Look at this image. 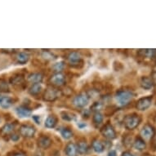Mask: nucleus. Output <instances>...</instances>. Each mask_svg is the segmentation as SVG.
I'll list each match as a JSON object with an SVG mask.
<instances>
[{"mask_svg": "<svg viewBox=\"0 0 156 156\" xmlns=\"http://www.w3.org/2000/svg\"><path fill=\"white\" fill-rule=\"evenodd\" d=\"M92 146L93 151L97 153H101L105 150V146H104L102 142L99 140H94L92 141Z\"/></svg>", "mask_w": 156, "mask_h": 156, "instance_id": "f3484780", "label": "nucleus"}, {"mask_svg": "<svg viewBox=\"0 0 156 156\" xmlns=\"http://www.w3.org/2000/svg\"><path fill=\"white\" fill-rule=\"evenodd\" d=\"M50 82L51 83V84L56 87H60L64 85L65 82H66V77L62 73H56L54 74L50 79Z\"/></svg>", "mask_w": 156, "mask_h": 156, "instance_id": "1a4fd4ad", "label": "nucleus"}, {"mask_svg": "<svg viewBox=\"0 0 156 156\" xmlns=\"http://www.w3.org/2000/svg\"><path fill=\"white\" fill-rule=\"evenodd\" d=\"M89 102V97L87 93H80L73 99V104L78 108L85 107Z\"/></svg>", "mask_w": 156, "mask_h": 156, "instance_id": "20e7f679", "label": "nucleus"}, {"mask_svg": "<svg viewBox=\"0 0 156 156\" xmlns=\"http://www.w3.org/2000/svg\"><path fill=\"white\" fill-rule=\"evenodd\" d=\"M101 134H102L105 138L113 140L116 137V132H115V128H113L112 125L110 124H105L102 128H101Z\"/></svg>", "mask_w": 156, "mask_h": 156, "instance_id": "423d86ee", "label": "nucleus"}, {"mask_svg": "<svg viewBox=\"0 0 156 156\" xmlns=\"http://www.w3.org/2000/svg\"><path fill=\"white\" fill-rule=\"evenodd\" d=\"M61 134H62V137L66 140L70 139L73 136V132L69 128H63L61 131Z\"/></svg>", "mask_w": 156, "mask_h": 156, "instance_id": "393cba45", "label": "nucleus"}, {"mask_svg": "<svg viewBox=\"0 0 156 156\" xmlns=\"http://www.w3.org/2000/svg\"><path fill=\"white\" fill-rule=\"evenodd\" d=\"M122 156H135V155L133 154L132 153H130L129 151H124V152L122 154Z\"/></svg>", "mask_w": 156, "mask_h": 156, "instance_id": "473e14b6", "label": "nucleus"}, {"mask_svg": "<svg viewBox=\"0 0 156 156\" xmlns=\"http://www.w3.org/2000/svg\"><path fill=\"white\" fill-rule=\"evenodd\" d=\"M3 96H0V103H1V101H3Z\"/></svg>", "mask_w": 156, "mask_h": 156, "instance_id": "f704fd0d", "label": "nucleus"}, {"mask_svg": "<svg viewBox=\"0 0 156 156\" xmlns=\"http://www.w3.org/2000/svg\"><path fill=\"white\" fill-rule=\"evenodd\" d=\"M62 118L64 119V120L66 121H72L74 120L75 119V116L71 114H69V113L67 112H62Z\"/></svg>", "mask_w": 156, "mask_h": 156, "instance_id": "bb28decb", "label": "nucleus"}, {"mask_svg": "<svg viewBox=\"0 0 156 156\" xmlns=\"http://www.w3.org/2000/svg\"><path fill=\"white\" fill-rule=\"evenodd\" d=\"M13 156H26V155L22 153H17V154H15Z\"/></svg>", "mask_w": 156, "mask_h": 156, "instance_id": "72a5a7b5", "label": "nucleus"}, {"mask_svg": "<svg viewBox=\"0 0 156 156\" xmlns=\"http://www.w3.org/2000/svg\"><path fill=\"white\" fill-rule=\"evenodd\" d=\"M92 120H93V123L95 124H97L99 125L103 122V115L101 114L100 112H96L93 115V117H92Z\"/></svg>", "mask_w": 156, "mask_h": 156, "instance_id": "b1692460", "label": "nucleus"}, {"mask_svg": "<svg viewBox=\"0 0 156 156\" xmlns=\"http://www.w3.org/2000/svg\"><path fill=\"white\" fill-rule=\"evenodd\" d=\"M101 106V105H100V103L97 102V103H95L94 105H93V106L92 107V109L93 110H98V109H100Z\"/></svg>", "mask_w": 156, "mask_h": 156, "instance_id": "c756f323", "label": "nucleus"}, {"mask_svg": "<svg viewBox=\"0 0 156 156\" xmlns=\"http://www.w3.org/2000/svg\"><path fill=\"white\" fill-rule=\"evenodd\" d=\"M155 122H156V117H155Z\"/></svg>", "mask_w": 156, "mask_h": 156, "instance_id": "c9c22d12", "label": "nucleus"}, {"mask_svg": "<svg viewBox=\"0 0 156 156\" xmlns=\"http://www.w3.org/2000/svg\"><path fill=\"white\" fill-rule=\"evenodd\" d=\"M151 103H152V97H141L136 101V107L138 110L143 111V110H146L151 106Z\"/></svg>", "mask_w": 156, "mask_h": 156, "instance_id": "39448f33", "label": "nucleus"}, {"mask_svg": "<svg viewBox=\"0 0 156 156\" xmlns=\"http://www.w3.org/2000/svg\"><path fill=\"white\" fill-rule=\"evenodd\" d=\"M13 128H14V125L12 123H7L1 129V133L3 135H8V134L12 132Z\"/></svg>", "mask_w": 156, "mask_h": 156, "instance_id": "4be33fe9", "label": "nucleus"}, {"mask_svg": "<svg viewBox=\"0 0 156 156\" xmlns=\"http://www.w3.org/2000/svg\"><path fill=\"white\" fill-rule=\"evenodd\" d=\"M107 156H117V153H116V151L112 150V151H110L109 153H108Z\"/></svg>", "mask_w": 156, "mask_h": 156, "instance_id": "2f4dec72", "label": "nucleus"}, {"mask_svg": "<svg viewBox=\"0 0 156 156\" xmlns=\"http://www.w3.org/2000/svg\"><path fill=\"white\" fill-rule=\"evenodd\" d=\"M16 58L18 63L23 65L26 64V62H28L29 59H30V56L26 52H19L16 56Z\"/></svg>", "mask_w": 156, "mask_h": 156, "instance_id": "6ab92c4d", "label": "nucleus"}, {"mask_svg": "<svg viewBox=\"0 0 156 156\" xmlns=\"http://www.w3.org/2000/svg\"><path fill=\"white\" fill-rule=\"evenodd\" d=\"M15 112L18 117H20V118H28L32 114V110L27 106L21 105V106L16 108Z\"/></svg>", "mask_w": 156, "mask_h": 156, "instance_id": "9d476101", "label": "nucleus"}, {"mask_svg": "<svg viewBox=\"0 0 156 156\" xmlns=\"http://www.w3.org/2000/svg\"><path fill=\"white\" fill-rule=\"evenodd\" d=\"M0 105H1L2 107L4 108V109H8V108H9L11 105H12V98H10V97H3V101H1Z\"/></svg>", "mask_w": 156, "mask_h": 156, "instance_id": "5701e85b", "label": "nucleus"}, {"mask_svg": "<svg viewBox=\"0 0 156 156\" xmlns=\"http://www.w3.org/2000/svg\"><path fill=\"white\" fill-rule=\"evenodd\" d=\"M42 90V85L40 83H34L32 84L30 89H29V92L33 96L38 95V93H40Z\"/></svg>", "mask_w": 156, "mask_h": 156, "instance_id": "412c9836", "label": "nucleus"}, {"mask_svg": "<svg viewBox=\"0 0 156 156\" xmlns=\"http://www.w3.org/2000/svg\"><path fill=\"white\" fill-rule=\"evenodd\" d=\"M11 139H12L13 141H18V140H19V136L16 135V134H13V135L11 136Z\"/></svg>", "mask_w": 156, "mask_h": 156, "instance_id": "7c9ffc66", "label": "nucleus"}, {"mask_svg": "<svg viewBox=\"0 0 156 156\" xmlns=\"http://www.w3.org/2000/svg\"><path fill=\"white\" fill-rule=\"evenodd\" d=\"M65 152L67 156H77V146L75 144L69 142L66 145V149H65Z\"/></svg>", "mask_w": 156, "mask_h": 156, "instance_id": "4468645a", "label": "nucleus"}, {"mask_svg": "<svg viewBox=\"0 0 156 156\" xmlns=\"http://www.w3.org/2000/svg\"><path fill=\"white\" fill-rule=\"evenodd\" d=\"M155 135L154 128L149 123H146L142 127L140 132V137L143 139L144 141H151Z\"/></svg>", "mask_w": 156, "mask_h": 156, "instance_id": "7ed1b4c3", "label": "nucleus"}, {"mask_svg": "<svg viewBox=\"0 0 156 156\" xmlns=\"http://www.w3.org/2000/svg\"><path fill=\"white\" fill-rule=\"evenodd\" d=\"M64 62H56L52 66V69H54V71H56V73H61L62 69H64Z\"/></svg>", "mask_w": 156, "mask_h": 156, "instance_id": "a878e982", "label": "nucleus"}, {"mask_svg": "<svg viewBox=\"0 0 156 156\" xmlns=\"http://www.w3.org/2000/svg\"><path fill=\"white\" fill-rule=\"evenodd\" d=\"M141 122V116L137 115V114H135V113L126 115L125 118L123 119L124 126L128 130H134L135 128L138 127Z\"/></svg>", "mask_w": 156, "mask_h": 156, "instance_id": "f03ea898", "label": "nucleus"}, {"mask_svg": "<svg viewBox=\"0 0 156 156\" xmlns=\"http://www.w3.org/2000/svg\"><path fill=\"white\" fill-rule=\"evenodd\" d=\"M146 141L143 139L138 136L135 139V141H133V148L136 149V151H143L146 149Z\"/></svg>", "mask_w": 156, "mask_h": 156, "instance_id": "dca6fc26", "label": "nucleus"}, {"mask_svg": "<svg viewBox=\"0 0 156 156\" xmlns=\"http://www.w3.org/2000/svg\"><path fill=\"white\" fill-rule=\"evenodd\" d=\"M77 151L81 154H86L88 151V146L85 141H80L77 145Z\"/></svg>", "mask_w": 156, "mask_h": 156, "instance_id": "aec40b11", "label": "nucleus"}, {"mask_svg": "<svg viewBox=\"0 0 156 156\" xmlns=\"http://www.w3.org/2000/svg\"><path fill=\"white\" fill-rule=\"evenodd\" d=\"M38 144L39 147L43 149H48L51 145V140L49 138L48 136H40L38 138Z\"/></svg>", "mask_w": 156, "mask_h": 156, "instance_id": "2eb2a0df", "label": "nucleus"}, {"mask_svg": "<svg viewBox=\"0 0 156 156\" xmlns=\"http://www.w3.org/2000/svg\"><path fill=\"white\" fill-rule=\"evenodd\" d=\"M43 80H44V76L40 73H32V74H29L28 76V81L33 84L34 83H40Z\"/></svg>", "mask_w": 156, "mask_h": 156, "instance_id": "ddd939ff", "label": "nucleus"}, {"mask_svg": "<svg viewBox=\"0 0 156 156\" xmlns=\"http://www.w3.org/2000/svg\"><path fill=\"white\" fill-rule=\"evenodd\" d=\"M32 118H33L34 121L36 123L40 124V123H41V119H40V117H39L38 115H33Z\"/></svg>", "mask_w": 156, "mask_h": 156, "instance_id": "c85d7f7f", "label": "nucleus"}, {"mask_svg": "<svg viewBox=\"0 0 156 156\" xmlns=\"http://www.w3.org/2000/svg\"><path fill=\"white\" fill-rule=\"evenodd\" d=\"M57 119L53 115H49L45 120V127L48 128H53L56 125Z\"/></svg>", "mask_w": 156, "mask_h": 156, "instance_id": "a211bd4d", "label": "nucleus"}, {"mask_svg": "<svg viewBox=\"0 0 156 156\" xmlns=\"http://www.w3.org/2000/svg\"><path fill=\"white\" fill-rule=\"evenodd\" d=\"M60 94H61V92L56 88L48 87L44 93V100L47 101H54L57 97H59Z\"/></svg>", "mask_w": 156, "mask_h": 156, "instance_id": "0eeeda50", "label": "nucleus"}, {"mask_svg": "<svg viewBox=\"0 0 156 156\" xmlns=\"http://www.w3.org/2000/svg\"><path fill=\"white\" fill-rule=\"evenodd\" d=\"M140 84H141V87L146 90L151 89L154 86V81L152 80V78L148 76H143L141 78L140 80Z\"/></svg>", "mask_w": 156, "mask_h": 156, "instance_id": "9b49d317", "label": "nucleus"}, {"mask_svg": "<svg viewBox=\"0 0 156 156\" xmlns=\"http://www.w3.org/2000/svg\"><path fill=\"white\" fill-rule=\"evenodd\" d=\"M134 97V93L130 90H119L115 94V99L122 106L128 105Z\"/></svg>", "mask_w": 156, "mask_h": 156, "instance_id": "f257e3e1", "label": "nucleus"}, {"mask_svg": "<svg viewBox=\"0 0 156 156\" xmlns=\"http://www.w3.org/2000/svg\"><path fill=\"white\" fill-rule=\"evenodd\" d=\"M43 56H44V58H46V59H49V60H51L53 59V55H51L50 52H48V51H45V52H44V54H43Z\"/></svg>", "mask_w": 156, "mask_h": 156, "instance_id": "cd10ccee", "label": "nucleus"}, {"mask_svg": "<svg viewBox=\"0 0 156 156\" xmlns=\"http://www.w3.org/2000/svg\"><path fill=\"white\" fill-rule=\"evenodd\" d=\"M20 133L25 137H33L35 135L36 129L34 127L29 124H24L20 128Z\"/></svg>", "mask_w": 156, "mask_h": 156, "instance_id": "6e6552de", "label": "nucleus"}, {"mask_svg": "<svg viewBox=\"0 0 156 156\" xmlns=\"http://www.w3.org/2000/svg\"><path fill=\"white\" fill-rule=\"evenodd\" d=\"M68 62L70 65H76L78 63H80V62L82 59L81 57V55H80V52L78 51H71L70 53L68 55Z\"/></svg>", "mask_w": 156, "mask_h": 156, "instance_id": "f8f14e48", "label": "nucleus"}]
</instances>
